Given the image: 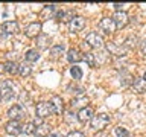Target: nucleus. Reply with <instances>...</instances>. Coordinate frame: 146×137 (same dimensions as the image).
Here are the masks:
<instances>
[{"label": "nucleus", "mask_w": 146, "mask_h": 137, "mask_svg": "<svg viewBox=\"0 0 146 137\" xmlns=\"http://www.w3.org/2000/svg\"><path fill=\"white\" fill-rule=\"evenodd\" d=\"M82 49H84V50H88V49H90V46L87 44L85 41H82Z\"/></svg>", "instance_id": "obj_36"}, {"label": "nucleus", "mask_w": 146, "mask_h": 137, "mask_svg": "<svg viewBox=\"0 0 146 137\" xmlns=\"http://www.w3.org/2000/svg\"><path fill=\"white\" fill-rule=\"evenodd\" d=\"M84 41L90 46V47H96V49L104 47V40H102V37H100L98 32H90V34L85 37Z\"/></svg>", "instance_id": "obj_4"}, {"label": "nucleus", "mask_w": 146, "mask_h": 137, "mask_svg": "<svg viewBox=\"0 0 146 137\" xmlns=\"http://www.w3.org/2000/svg\"><path fill=\"white\" fill-rule=\"evenodd\" d=\"M55 14H56V5H47V6H44V8H43V11H41L40 15L44 18L46 15L55 17Z\"/></svg>", "instance_id": "obj_24"}, {"label": "nucleus", "mask_w": 146, "mask_h": 137, "mask_svg": "<svg viewBox=\"0 0 146 137\" xmlns=\"http://www.w3.org/2000/svg\"><path fill=\"white\" fill-rule=\"evenodd\" d=\"M3 72H6L8 75H15L18 73V64L15 61H6L3 64Z\"/></svg>", "instance_id": "obj_20"}, {"label": "nucleus", "mask_w": 146, "mask_h": 137, "mask_svg": "<svg viewBox=\"0 0 146 137\" xmlns=\"http://www.w3.org/2000/svg\"><path fill=\"white\" fill-rule=\"evenodd\" d=\"M40 34H41V23H38V21L29 23L25 27V35L27 38H36Z\"/></svg>", "instance_id": "obj_6"}, {"label": "nucleus", "mask_w": 146, "mask_h": 137, "mask_svg": "<svg viewBox=\"0 0 146 137\" xmlns=\"http://www.w3.org/2000/svg\"><path fill=\"white\" fill-rule=\"evenodd\" d=\"M114 132L119 136V137H129V132H128L125 128L122 126H116V130H114Z\"/></svg>", "instance_id": "obj_31"}, {"label": "nucleus", "mask_w": 146, "mask_h": 137, "mask_svg": "<svg viewBox=\"0 0 146 137\" xmlns=\"http://www.w3.org/2000/svg\"><path fill=\"white\" fill-rule=\"evenodd\" d=\"M47 137H62V134L61 132H50Z\"/></svg>", "instance_id": "obj_35"}, {"label": "nucleus", "mask_w": 146, "mask_h": 137, "mask_svg": "<svg viewBox=\"0 0 146 137\" xmlns=\"http://www.w3.org/2000/svg\"><path fill=\"white\" fill-rule=\"evenodd\" d=\"M35 114H36L40 119H46V117H49L50 114H55V113H53L52 104H50V102H40V104H36Z\"/></svg>", "instance_id": "obj_3"}, {"label": "nucleus", "mask_w": 146, "mask_h": 137, "mask_svg": "<svg viewBox=\"0 0 146 137\" xmlns=\"http://www.w3.org/2000/svg\"><path fill=\"white\" fill-rule=\"evenodd\" d=\"M2 72H3V66L0 64V73H2Z\"/></svg>", "instance_id": "obj_37"}, {"label": "nucleus", "mask_w": 146, "mask_h": 137, "mask_svg": "<svg viewBox=\"0 0 146 137\" xmlns=\"http://www.w3.org/2000/svg\"><path fill=\"white\" fill-rule=\"evenodd\" d=\"M70 75H72V78L75 81L81 79V78H82V68L78 67V66H72L70 67Z\"/></svg>", "instance_id": "obj_29"}, {"label": "nucleus", "mask_w": 146, "mask_h": 137, "mask_svg": "<svg viewBox=\"0 0 146 137\" xmlns=\"http://www.w3.org/2000/svg\"><path fill=\"white\" fill-rule=\"evenodd\" d=\"M67 137H85V136H84V132H81V131H72V132H68Z\"/></svg>", "instance_id": "obj_32"}, {"label": "nucleus", "mask_w": 146, "mask_h": 137, "mask_svg": "<svg viewBox=\"0 0 146 137\" xmlns=\"http://www.w3.org/2000/svg\"><path fill=\"white\" fill-rule=\"evenodd\" d=\"M108 123H110V116H108V114H105V113L96 114V116H93V119L90 120L91 128H93V130H96V131L104 130V128L107 126Z\"/></svg>", "instance_id": "obj_1"}, {"label": "nucleus", "mask_w": 146, "mask_h": 137, "mask_svg": "<svg viewBox=\"0 0 146 137\" xmlns=\"http://www.w3.org/2000/svg\"><path fill=\"white\" fill-rule=\"evenodd\" d=\"M50 104H52V107H53V113L55 114H61L62 113L64 105H62V99L59 98V96H53L52 100H50Z\"/></svg>", "instance_id": "obj_18"}, {"label": "nucleus", "mask_w": 146, "mask_h": 137, "mask_svg": "<svg viewBox=\"0 0 146 137\" xmlns=\"http://www.w3.org/2000/svg\"><path fill=\"white\" fill-rule=\"evenodd\" d=\"M50 43H52V38H50L49 35H46V34H40L38 37H36V46H38V49H41V50L49 49Z\"/></svg>", "instance_id": "obj_13"}, {"label": "nucleus", "mask_w": 146, "mask_h": 137, "mask_svg": "<svg viewBox=\"0 0 146 137\" xmlns=\"http://www.w3.org/2000/svg\"><path fill=\"white\" fill-rule=\"evenodd\" d=\"M139 46V38L135 35H129L125 38V43H123V47L125 49H135Z\"/></svg>", "instance_id": "obj_21"}, {"label": "nucleus", "mask_w": 146, "mask_h": 137, "mask_svg": "<svg viewBox=\"0 0 146 137\" xmlns=\"http://www.w3.org/2000/svg\"><path fill=\"white\" fill-rule=\"evenodd\" d=\"M6 137H15V136H6Z\"/></svg>", "instance_id": "obj_40"}, {"label": "nucleus", "mask_w": 146, "mask_h": 137, "mask_svg": "<svg viewBox=\"0 0 146 137\" xmlns=\"http://www.w3.org/2000/svg\"><path fill=\"white\" fill-rule=\"evenodd\" d=\"M111 18H113L114 25H116V29H122V27H125L128 25V15H126V12H122V11L120 12H116Z\"/></svg>", "instance_id": "obj_8"}, {"label": "nucleus", "mask_w": 146, "mask_h": 137, "mask_svg": "<svg viewBox=\"0 0 146 137\" xmlns=\"http://www.w3.org/2000/svg\"><path fill=\"white\" fill-rule=\"evenodd\" d=\"M87 104H88V98H87L85 94L75 96V98L72 99V108H75V107H81V108H84Z\"/></svg>", "instance_id": "obj_17"}, {"label": "nucleus", "mask_w": 146, "mask_h": 137, "mask_svg": "<svg viewBox=\"0 0 146 137\" xmlns=\"http://www.w3.org/2000/svg\"><path fill=\"white\" fill-rule=\"evenodd\" d=\"M2 31H3L6 35H11V34H15V32H18L17 21H5L3 25H2Z\"/></svg>", "instance_id": "obj_16"}, {"label": "nucleus", "mask_w": 146, "mask_h": 137, "mask_svg": "<svg viewBox=\"0 0 146 137\" xmlns=\"http://www.w3.org/2000/svg\"><path fill=\"white\" fill-rule=\"evenodd\" d=\"M82 59H84V57H82V53L78 49H70L67 52V61L70 64H76V63L82 61Z\"/></svg>", "instance_id": "obj_14"}, {"label": "nucleus", "mask_w": 146, "mask_h": 137, "mask_svg": "<svg viewBox=\"0 0 146 137\" xmlns=\"http://www.w3.org/2000/svg\"><path fill=\"white\" fill-rule=\"evenodd\" d=\"M107 50L111 55H114V57H117V58H125L126 57V49L123 47V46H119L116 43H113V41L107 43Z\"/></svg>", "instance_id": "obj_5"}, {"label": "nucleus", "mask_w": 146, "mask_h": 137, "mask_svg": "<svg viewBox=\"0 0 146 137\" xmlns=\"http://www.w3.org/2000/svg\"><path fill=\"white\" fill-rule=\"evenodd\" d=\"M23 130V125H20L17 120H9L6 125H5V131H6L8 136H18Z\"/></svg>", "instance_id": "obj_7"}, {"label": "nucleus", "mask_w": 146, "mask_h": 137, "mask_svg": "<svg viewBox=\"0 0 146 137\" xmlns=\"http://www.w3.org/2000/svg\"><path fill=\"white\" fill-rule=\"evenodd\" d=\"M0 91H2V100L3 102H11V100L15 98L14 88H5V90H0Z\"/></svg>", "instance_id": "obj_26"}, {"label": "nucleus", "mask_w": 146, "mask_h": 137, "mask_svg": "<svg viewBox=\"0 0 146 137\" xmlns=\"http://www.w3.org/2000/svg\"><path fill=\"white\" fill-rule=\"evenodd\" d=\"M35 134H36V137H47V136L50 134V126L44 125V123H41V125L36 126Z\"/></svg>", "instance_id": "obj_23"}, {"label": "nucleus", "mask_w": 146, "mask_h": 137, "mask_svg": "<svg viewBox=\"0 0 146 137\" xmlns=\"http://www.w3.org/2000/svg\"><path fill=\"white\" fill-rule=\"evenodd\" d=\"M25 59H26V63H36L40 59V52L36 49H29L27 52L25 53Z\"/></svg>", "instance_id": "obj_19"}, {"label": "nucleus", "mask_w": 146, "mask_h": 137, "mask_svg": "<svg viewBox=\"0 0 146 137\" xmlns=\"http://www.w3.org/2000/svg\"><path fill=\"white\" fill-rule=\"evenodd\" d=\"M18 73H20L23 78L31 76V73H32L31 64H29V63H21V64H18Z\"/></svg>", "instance_id": "obj_22"}, {"label": "nucleus", "mask_w": 146, "mask_h": 137, "mask_svg": "<svg viewBox=\"0 0 146 137\" xmlns=\"http://www.w3.org/2000/svg\"><path fill=\"white\" fill-rule=\"evenodd\" d=\"M140 47H141V52H143V53H146V38H145V40L140 43Z\"/></svg>", "instance_id": "obj_33"}, {"label": "nucleus", "mask_w": 146, "mask_h": 137, "mask_svg": "<svg viewBox=\"0 0 146 137\" xmlns=\"http://www.w3.org/2000/svg\"><path fill=\"white\" fill-rule=\"evenodd\" d=\"M78 120H79L81 123H87L90 122L91 119H93V110H91L90 107H84L81 108L79 111H78Z\"/></svg>", "instance_id": "obj_10"}, {"label": "nucleus", "mask_w": 146, "mask_h": 137, "mask_svg": "<svg viewBox=\"0 0 146 137\" xmlns=\"http://www.w3.org/2000/svg\"><path fill=\"white\" fill-rule=\"evenodd\" d=\"M85 27V18H82V17H75L73 20L68 23V29H70L72 32H79L82 31Z\"/></svg>", "instance_id": "obj_11"}, {"label": "nucleus", "mask_w": 146, "mask_h": 137, "mask_svg": "<svg viewBox=\"0 0 146 137\" xmlns=\"http://www.w3.org/2000/svg\"><path fill=\"white\" fill-rule=\"evenodd\" d=\"M131 87L135 93H146V81L143 78H134Z\"/></svg>", "instance_id": "obj_12"}, {"label": "nucleus", "mask_w": 146, "mask_h": 137, "mask_svg": "<svg viewBox=\"0 0 146 137\" xmlns=\"http://www.w3.org/2000/svg\"><path fill=\"white\" fill-rule=\"evenodd\" d=\"M35 130H36V125H35L34 122H26L25 125H23L21 132H23V134L31 136V134H34V132H35Z\"/></svg>", "instance_id": "obj_28"}, {"label": "nucleus", "mask_w": 146, "mask_h": 137, "mask_svg": "<svg viewBox=\"0 0 146 137\" xmlns=\"http://www.w3.org/2000/svg\"><path fill=\"white\" fill-rule=\"evenodd\" d=\"M84 59H85V63L88 64V67H96V55H94V53L87 52L85 57H84Z\"/></svg>", "instance_id": "obj_30"}, {"label": "nucleus", "mask_w": 146, "mask_h": 137, "mask_svg": "<svg viewBox=\"0 0 146 137\" xmlns=\"http://www.w3.org/2000/svg\"><path fill=\"white\" fill-rule=\"evenodd\" d=\"M132 81H134V78H132L131 73H128V72H122V75H120V84H122V87H128V85H131V84H132Z\"/></svg>", "instance_id": "obj_27"}, {"label": "nucleus", "mask_w": 146, "mask_h": 137, "mask_svg": "<svg viewBox=\"0 0 146 137\" xmlns=\"http://www.w3.org/2000/svg\"><path fill=\"white\" fill-rule=\"evenodd\" d=\"M55 18L59 21H64V23H70L75 18V15H73V11H56Z\"/></svg>", "instance_id": "obj_15"}, {"label": "nucleus", "mask_w": 146, "mask_h": 137, "mask_svg": "<svg viewBox=\"0 0 146 137\" xmlns=\"http://www.w3.org/2000/svg\"><path fill=\"white\" fill-rule=\"evenodd\" d=\"M0 100H2V91H0Z\"/></svg>", "instance_id": "obj_39"}, {"label": "nucleus", "mask_w": 146, "mask_h": 137, "mask_svg": "<svg viewBox=\"0 0 146 137\" xmlns=\"http://www.w3.org/2000/svg\"><path fill=\"white\" fill-rule=\"evenodd\" d=\"M99 27L105 32V34H113V32L116 31V25H114L113 18H110V17L102 18V20L99 21Z\"/></svg>", "instance_id": "obj_9"}, {"label": "nucleus", "mask_w": 146, "mask_h": 137, "mask_svg": "<svg viewBox=\"0 0 146 137\" xmlns=\"http://www.w3.org/2000/svg\"><path fill=\"white\" fill-rule=\"evenodd\" d=\"M6 116L9 117V120H17L18 122L20 119H23V117L26 116V108L23 107V105H20V104L12 105V107L8 110Z\"/></svg>", "instance_id": "obj_2"}, {"label": "nucleus", "mask_w": 146, "mask_h": 137, "mask_svg": "<svg viewBox=\"0 0 146 137\" xmlns=\"http://www.w3.org/2000/svg\"><path fill=\"white\" fill-rule=\"evenodd\" d=\"M122 6H125V5H120V3H114V5H113V8H114V9H117V12H120Z\"/></svg>", "instance_id": "obj_34"}, {"label": "nucleus", "mask_w": 146, "mask_h": 137, "mask_svg": "<svg viewBox=\"0 0 146 137\" xmlns=\"http://www.w3.org/2000/svg\"><path fill=\"white\" fill-rule=\"evenodd\" d=\"M143 79H145V81H146V72H145V73H143Z\"/></svg>", "instance_id": "obj_38"}, {"label": "nucleus", "mask_w": 146, "mask_h": 137, "mask_svg": "<svg viewBox=\"0 0 146 137\" xmlns=\"http://www.w3.org/2000/svg\"><path fill=\"white\" fill-rule=\"evenodd\" d=\"M64 52H66V46H64V44H56V46H53V47L50 49V55H52V58H59Z\"/></svg>", "instance_id": "obj_25"}]
</instances>
